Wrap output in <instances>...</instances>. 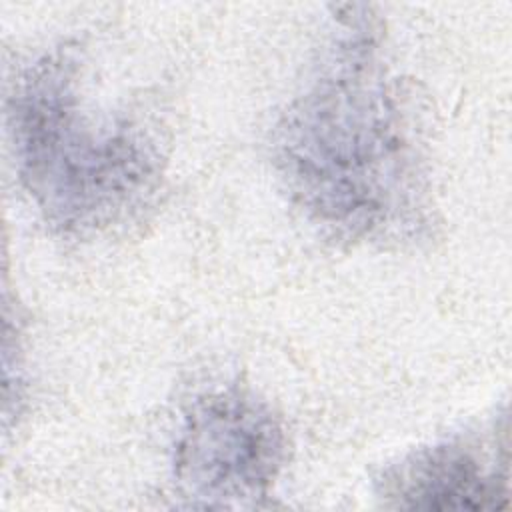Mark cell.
<instances>
[{"mask_svg": "<svg viewBox=\"0 0 512 512\" xmlns=\"http://www.w3.org/2000/svg\"><path fill=\"white\" fill-rule=\"evenodd\" d=\"M272 160L294 204L336 240L424 226V174L370 6L336 8L318 64L272 130Z\"/></svg>", "mask_w": 512, "mask_h": 512, "instance_id": "obj_1", "label": "cell"}, {"mask_svg": "<svg viewBox=\"0 0 512 512\" xmlns=\"http://www.w3.org/2000/svg\"><path fill=\"white\" fill-rule=\"evenodd\" d=\"M8 126L18 178L58 234L88 238L136 218L160 190L164 152L136 116L100 110L86 54L62 42L14 80Z\"/></svg>", "mask_w": 512, "mask_h": 512, "instance_id": "obj_2", "label": "cell"}, {"mask_svg": "<svg viewBox=\"0 0 512 512\" xmlns=\"http://www.w3.org/2000/svg\"><path fill=\"white\" fill-rule=\"evenodd\" d=\"M288 436L266 400L236 386L198 396L172 456L178 492L194 508H252L286 464Z\"/></svg>", "mask_w": 512, "mask_h": 512, "instance_id": "obj_3", "label": "cell"}, {"mask_svg": "<svg viewBox=\"0 0 512 512\" xmlns=\"http://www.w3.org/2000/svg\"><path fill=\"white\" fill-rule=\"evenodd\" d=\"M378 494L408 510H498L508 504L506 436H454L418 448L378 480Z\"/></svg>", "mask_w": 512, "mask_h": 512, "instance_id": "obj_4", "label": "cell"}]
</instances>
